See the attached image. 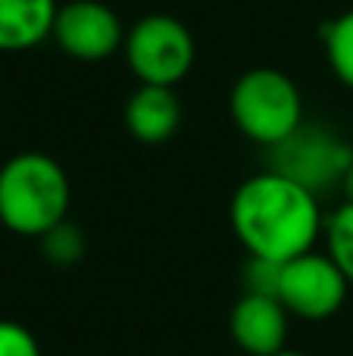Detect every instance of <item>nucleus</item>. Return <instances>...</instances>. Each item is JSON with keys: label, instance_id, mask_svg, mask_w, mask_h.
<instances>
[{"label": "nucleus", "instance_id": "f257e3e1", "mask_svg": "<svg viewBox=\"0 0 353 356\" xmlns=\"http://www.w3.org/2000/svg\"><path fill=\"white\" fill-rule=\"evenodd\" d=\"M229 219L247 257L272 263L316 250L319 234L325 232L316 191L275 169L250 175L235 191Z\"/></svg>", "mask_w": 353, "mask_h": 356}, {"label": "nucleus", "instance_id": "f03ea898", "mask_svg": "<svg viewBox=\"0 0 353 356\" xmlns=\"http://www.w3.org/2000/svg\"><path fill=\"white\" fill-rule=\"evenodd\" d=\"M72 188L63 166L41 150H22L0 166V222L13 234L44 238L66 222Z\"/></svg>", "mask_w": 353, "mask_h": 356}, {"label": "nucleus", "instance_id": "7ed1b4c3", "mask_svg": "<svg viewBox=\"0 0 353 356\" xmlns=\"http://www.w3.org/2000/svg\"><path fill=\"white\" fill-rule=\"evenodd\" d=\"M229 110L238 131L263 147H279L304 125V97L291 75L272 66L247 69L235 81Z\"/></svg>", "mask_w": 353, "mask_h": 356}, {"label": "nucleus", "instance_id": "20e7f679", "mask_svg": "<svg viewBox=\"0 0 353 356\" xmlns=\"http://www.w3.org/2000/svg\"><path fill=\"white\" fill-rule=\"evenodd\" d=\"M125 63L138 85L175 88L194 66V38L181 19L169 13L141 16L125 31Z\"/></svg>", "mask_w": 353, "mask_h": 356}, {"label": "nucleus", "instance_id": "39448f33", "mask_svg": "<svg viewBox=\"0 0 353 356\" xmlns=\"http://www.w3.org/2000/svg\"><path fill=\"white\" fill-rule=\"evenodd\" d=\"M350 288L353 284L335 259L319 250L288 259L279 272V300L291 316L306 322L331 319L344 307Z\"/></svg>", "mask_w": 353, "mask_h": 356}, {"label": "nucleus", "instance_id": "423d86ee", "mask_svg": "<svg viewBox=\"0 0 353 356\" xmlns=\"http://www.w3.org/2000/svg\"><path fill=\"white\" fill-rule=\"evenodd\" d=\"M56 47L79 63H104L125 44V25L100 0H66L54 19Z\"/></svg>", "mask_w": 353, "mask_h": 356}, {"label": "nucleus", "instance_id": "0eeeda50", "mask_svg": "<svg viewBox=\"0 0 353 356\" xmlns=\"http://www.w3.org/2000/svg\"><path fill=\"white\" fill-rule=\"evenodd\" d=\"M350 150L338 138H331L322 129L300 125L297 135H291L285 144L275 147V172L306 184L310 191H319L322 184H331L335 178H344L350 166Z\"/></svg>", "mask_w": 353, "mask_h": 356}, {"label": "nucleus", "instance_id": "6e6552de", "mask_svg": "<svg viewBox=\"0 0 353 356\" xmlns=\"http://www.w3.org/2000/svg\"><path fill=\"white\" fill-rule=\"evenodd\" d=\"M288 319L291 313L279 297L269 294H247L244 291L229 316V334L235 347L247 356H272L285 350L288 341Z\"/></svg>", "mask_w": 353, "mask_h": 356}, {"label": "nucleus", "instance_id": "1a4fd4ad", "mask_svg": "<svg viewBox=\"0 0 353 356\" xmlns=\"http://www.w3.org/2000/svg\"><path fill=\"white\" fill-rule=\"evenodd\" d=\"M181 104L175 88L138 85L125 104V129L141 144H163L179 131Z\"/></svg>", "mask_w": 353, "mask_h": 356}, {"label": "nucleus", "instance_id": "9d476101", "mask_svg": "<svg viewBox=\"0 0 353 356\" xmlns=\"http://www.w3.org/2000/svg\"><path fill=\"white\" fill-rule=\"evenodd\" d=\"M56 0H0V50L19 54L54 35Z\"/></svg>", "mask_w": 353, "mask_h": 356}, {"label": "nucleus", "instance_id": "9b49d317", "mask_svg": "<svg viewBox=\"0 0 353 356\" xmlns=\"http://www.w3.org/2000/svg\"><path fill=\"white\" fill-rule=\"evenodd\" d=\"M322 44L335 79L353 91V10L322 25Z\"/></svg>", "mask_w": 353, "mask_h": 356}, {"label": "nucleus", "instance_id": "f8f14e48", "mask_svg": "<svg viewBox=\"0 0 353 356\" xmlns=\"http://www.w3.org/2000/svg\"><path fill=\"white\" fill-rule=\"evenodd\" d=\"M325 253L338 263V269L353 284V200L341 203L335 213L325 219Z\"/></svg>", "mask_w": 353, "mask_h": 356}, {"label": "nucleus", "instance_id": "ddd939ff", "mask_svg": "<svg viewBox=\"0 0 353 356\" xmlns=\"http://www.w3.org/2000/svg\"><path fill=\"white\" fill-rule=\"evenodd\" d=\"M41 241V250L44 259L54 266H72L85 257V234L79 232V225L72 222H60L56 228H50Z\"/></svg>", "mask_w": 353, "mask_h": 356}, {"label": "nucleus", "instance_id": "4468645a", "mask_svg": "<svg viewBox=\"0 0 353 356\" xmlns=\"http://www.w3.org/2000/svg\"><path fill=\"white\" fill-rule=\"evenodd\" d=\"M279 272H281V263L247 257V266H244V291L247 294L279 297Z\"/></svg>", "mask_w": 353, "mask_h": 356}, {"label": "nucleus", "instance_id": "2eb2a0df", "mask_svg": "<svg viewBox=\"0 0 353 356\" xmlns=\"http://www.w3.org/2000/svg\"><path fill=\"white\" fill-rule=\"evenodd\" d=\"M0 356H41V347L22 322L0 319Z\"/></svg>", "mask_w": 353, "mask_h": 356}, {"label": "nucleus", "instance_id": "dca6fc26", "mask_svg": "<svg viewBox=\"0 0 353 356\" xmlns=\"http://www.w3.org/2000/svg\"><path fill=\"white\" fill-rule=\"evenodd\" d=\"M341 184H344V191H347V200H353V156H350V166H347V172H344Z\"/></svg>", "mask_w": 353, "mask_h": 356}, {"label": "nucleus", "instance_id": "f3484780", "mask_svg": "<svg viewBox=\"0 0 353 356\" xmlns=\"http://www.w3.org/2000/svg\"><path fill=\"white\" fill-rule=\"evenodd\" d=\"M272 356H306V353H300V350H288V347H285V350H279V353H272Z\"/></svg>", "mask_w": 353, "mask_h": 356}]
</instances>
